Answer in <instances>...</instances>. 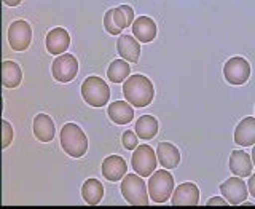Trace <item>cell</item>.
Instances as JSON below:
<instances>
[{
    "mask_svg": "<svg viewBox=\"0 0 255 209\" xmlns=\"http://www.w3.org/2000/svg\"><path fill=\"white\" fill-rule=\"evenodd\" d=\"M156 158L164 170H174L180 163V152L169 142H159L156 147Z\"/></svg>",
    "mask_w": 255,
    "mask_h": 209,
    "instance_id": "cell-15",
    "label": "cell"
},
{
    "mask_svg": "<svg viewBox=\"0 0 255 209\" xmlns=\"http://www.w3.org/2000/svg\"><path fill=\"white\" fill-rule=\"evenodd\" d=\"M228 165H230V170L233 171V174H236L238 178H247V176L252 174V160L243 150L231 152Z\"/></svg>",
    "mask_w": 255,
    "mask_h": 209,
    "instance_id": "cell-19",
    "label": "cell"
},
{
    "mask_svg": "<svg viewBox=\"0 0 255 209\" xmlns=\"http://www.w3.org/2000/svg\"><path fill=\"white\" fill-rule=\"evenodd\" d=\"M2 128H3V139H2V147H3V149H6V147L11 144L14 133H13V126H11L10 123H8L6 120H2Z\"/></svg>",
    "mask_w": 255,
    "mask_h": 209,
    "instance_id": "cell-26",
    "label": "cell"
},
{
    "mask_svg": "<svg viewBox=\"0 0 255 209\" xmlns=\"http://www.w3.org/2000/svg\"><path fill=\"white\" fill-rule=\"evenodd\" d=\"M122 142H123V146H125L126 150H132V149L137 147V136H135L132 131H125Z\"/></svg>",
    "mask_w": 255,
    "mask_h": 209,
    "instance_id": "cell-27",
    "label": "cell"
},
{
    "mask_svg": "<svg viewBox=\"0 0 255 209\" xmlns=\"http://www.w3.org/2000/svg\"><path fill=\"white\" fill-rule=\"evenodd\" d=\"M3 3H6L8 6H18L21 2H3Z\"/></svg>",
    "mask_w": 255,
    "mask_h": 209,
    "instance_id": "cell-32",
    "label": "cell"
},
{
    "mask_svg": "<svg viewBox=\"0 0 255 209\" xmlns=\"http://www.w3.org/2000/svg\"><path fill=\"white\" fill-rule=\"evenodd\" d=\"M120 10H122L123 14H125L126 27L132 26V22H134V10H132V8H131V6H128V5H120Z\"/></svg>",
    "mask_w": 255,
    "mask_h": 209,
    "instance_id": "cell-29",
    "label": "cell"
},
{
    "mask_svg": "<svg viewBox=\"0 0 255 209\" xmlns=\"http://www.w3.org/2000/svg\"><path fill=\"white\" fill-rule=\"evenodd\" d=\"M220 194L225 198V202L228 205H243L246 202V198L249 197L247 195V187L246 182H243V179L239 178H230L228 181L222 182L220 186Z\"/></svg>",
    "mask_w": 255,
    "mask_h": 209,
    "instance_id": "cell-10",
    "label": "cell"
},
{
    "mask_svg": "<svg viewBox=\"0 0 255 209\" xmlns=\"http://www.w3.org/2000/svg\"><path fill=\"white\" fill-rule=\"evenodd\" d=\"M45 42H46V50H48V53L61 56L69 48V45H70L69 32L64 29V27L51 29L46 34V40H45Z\"/></svg>",
    "mask_w": 255,
    "mask_h": 209,
    "instance_id": "cell-12",
    "label": "cell"
},
{
    "mask_svg": "<svg viewBox=\"0 0 255 209\" xmlns=\"http://www.w3.org/2000/svg\"><path fill=\"white\" fill-rule=\"evenodd\" d=\"M61 147L72 158H82L88 150V138L75 123H66L61 130Z\"/></svg>",
    "mask_w": 255,
    "mask_h": 209,
    "instance_id": "cell-2",
    "label": "cell"
},
{
    "mask_svg": "<svg viewBox=\"0 0 255 209\" xmlns=\"http://www.w3.org/2000/svg\"><path fill=\"white\" fill-rule=\"evenodd\" d=\"M126 102L134 107H147L155 98V88L151 80L145 75H131L123 85Z\"/></svg>",
    "mask_w": 255,
    "mask_h": 209,
    "instance_id": "cell-1",
    "label": "cell"
},
{
    "mask_svg": "<svg viewBox=\"0 0 255 209\" xmlns=\"http://www.w3.org/2000/svg\"><path fill=\"white\" fill-rule=\"evenodd\" d=\"M82 195H83V200L90 206L99 205V202L104 197L102 182H99L98 179H88L82 187Z\"/></svg>",
    "mask_w": 255,
    "mask_h": 209,
    "instance_id": "cell-23",
    "label": "cell"
},
{
    "mask_svg": "<svg viewBox=\"0 0 255 209\" xmlns=\"http://www.w3.org/2000/svg\"><path fill=\"white\" fill-rule=\"evenodd\" d=\"M129 72H131L129 64H128L126 61H123V59H117L109 66L107 77L114 83H122L128 77H129Z\"/></svg>",
    "mask_w": 255,
    "mask_h": 209,
    "instance_id": "cell-24",
    "label": "cell"
},
{
    "mask_svg": "<svg viewBox=\"0 0 255 209\" xmlns=\"http://www.w3.org/2000/svg\"><path fill=\"white\" fill-rule=\"evenodd\" d=\"M223 75L230 85H244L251 77V64L241 56L230 58L223 67Z\"/></svg>",
    "mask_w": 255,
    "mask_h": 209,
    "instance_id": "cell-7",
    "label": "cell"
},
{
    "mask_svg": "<svg viewBox=\"0 0 255 209\" xmlns=\"http://www.w3.org/2000/svg\"><path fill=\"white\" fill-rule=\"evenodd\" d=\"M114 21L117 24V27L118 29H126V19H125V14L123 11L120 10V6L118 8H114Z\"/></svg>",
    "mask_w": 255,
    "mask_h": 209,
    "instance_id": "cell-28",
    "label": "cell"
},
{
    "mask_svg": "<svg viewBox=\"0 0 255 209\" xmlns=\"http://www.w3.org/2000/svg\"><path fill=\"white\" fill-rule=\"evenodd\" d=\"M132 34L140 43H148L156 37V24L148 16H139L132 22Z\"/></svg>",
    "mask_w": 255,
    "mask_h": 209,
    "instance_id": "cell-14",
    "label": "cell"
},
{
    "mask_svg": "<svg viewBox=\"0 0 255 209\" xmlns=\"http://www.w3.org/2000/svg\"><path fill=\"white\" fill-rule=\"evenodd\" d=\"M8 42L14 51H24L27 50L32 42V29L30 24L24 19H18L11 22L8 29Z\"/></svg>",
    "mask_w": 255,
    "mask_h": 209,
    "instance_id": "cell-9",
    "label": "cell"
},
{
    "mask_svg": "<svg viewBox=\"0 0 255 209\" xmlns=\"http://www.w3.org/2000/svg\"><path fill=\"white\" fill-rule=\"evenodd\" d=\"M214 205H219V206H227L228 203L225 202V198H211L207 202V206H214Z\"/></svg>",
    "mask_w": 255,
    "mask_h": 209,
    "instance_id": "cell-30",
    "label": "cell"
},
{
    "mask_svg": "<svg viewBox=\"0 0 255 209\" xmlns=\"http://www.w3.org/2000/svg\"><path fill=\"white\" fill-rule=\"evenodd\" d=\"M122 194L125 200L132 206H147L148 205V192L147 184L137 174H128L122 182Z\"/></svg>",
    "mask_w": 255,
    "mask_h": 209,
    "instance_id": "cell-3",
    "label": "cell"
},
{
    "mask_svg": "<svg viewBox=\"0 0 255 209\" xmlns=\"http://www.w3.org/2000/svg\"><path fill=\"white\" fill-rule=\"evenodd\" d=\"M118 54L122 56L126 62H137L140 56V45L131 35H122L117 42Z\"/></svg>",
    "mask_w": 255,
    "mask_h": 209,
    "instance_id": "cell-16",
    "label": "cell"
},
{
    "mask_svg": "<svg viewBox=\"0 0 255 209\" xmlns=\"http://www.w3.org/2000/svg\"><path fill=\"white\" fill-rule=\"evenodd\" d=\"M107 114L110 117V120L117 125H128L134 118V109L129 102H125V101H115L112 102L109 109H107Z\"/></svg>",
    "mask_w": 255,
    "mask_h": 209,
    "instance_id": "cell-18",
    "label": "cell"
},
{
    "mask_svg": "<svg viewBox=\"0 0 255 209\" xmlns=\"http://www.w3.org/2000/svg\"><path fill=\"white\" fill-rule=\"evenodd\" d=\"M174 192V178L167 170L153 173L148 179V197L155 203H166Z\"/></svg>",
    "mask_w": 255,
    "mask_h": 209,
    "instance_id": "cell-5",
    "label": "cell"
},
{
    "mask_svg": "<svg viewBox=\"0 0 255 209\" xmlns=\"http://www.w3.org/2000/svg\"><path fill=\"white\" fill-rule=\"evenodd\" d=\"M235 142L238 146L249 147L255 142V118L247 117L243 118L235 130Z\"/></svg>",
    "mask_w": 255,
    "mask_h": 209,
    "instance_id": "cell-17",
    "label": "cell"
},
{
    "mask_svg": "<svg viewBox=\"0 0 255 209\" xmlns=\"http://www.w3.org/2000/svg\"><path fill=\"white\" fill-rule=\"evenodd\" d=\"M134 131L137 133V136L143 141L155 138L158 133V120L151 115H142L137 122H135Z\"/></svg>",
    "mask_w": 255,
    "mask_h": 209,
    "instance_id": "cell-22",
    "label": "cell"
},
{
    "mask_svg": "<svg viewBox=\"0 0 255 209\" xmlns=\"http://www.w3.org/2000/svg\"><path fill=\"white\" fill-rule=\"evenodd\" d=\"M156 165H158L156 152H153V149L150 146L143 144L140 147H135L131 157V166L140 178H148V176L153 174V171L156 170Z\"/></svg>",
    "mask_w": 255,
    "mask_h": 209,
    "instance_id": "cell-6",
    "label": "cell"
},
{
    "mask_svg": "<svg viewBox=\"0 0 255 209\" xmlns=\"http://www.w3.org/2000/svg\"><path fill=\"white\" fill-rule=\"evenodd\" d=\"M51 74L61 83L72 82L78 74V61L74 54H61L51 64Z\"/></svg>",
    "mask_w": 255,
    "mask_h": 209,
    "instance_id": "cell-8",
    "label": "cell"
},
{
    "mask_svg": "<svg viewBox=\"0 0 255 209\" xmlns=\"http://www.w3.org/2000/svg\"><path fill=\"white\" fill-rule=\"evenodd\" d=\"M171 197L172 206H196L199 203V189L193 182H185L180 184Z\"/></svg>",
    "mask_w": 255,
    "mask_h": 209,
    "instance_id": "cell-11",
    "label": "cell"
},
{
    "mask_svg": "<svg viewBox=\"0 0 255 209\" xmlns=\"http://www.w3.org/2000/svg\"><path fill=\"white\" fill-rule=\"evenodd\" d=\"M128 171L126 162L118 155H110L102 162V176L110 182H118Z\"/></svg>",
    "mask_w": 255,
    "mask_h": 209,
    "instance_id": "cell-13",
    "label": "cell"
},
{
    "mask_svg": "<svg viewBox=\"0 0 255 209\" xmlns=\"http://www.w3.org/2000/svg\"><path fill=\"white\" fill-rule=\"evenodd\" d=\"M34 136L40 142H50L54 138V122L46 114H38L34 118Z\"/></svg>",
    "mask_w": 255,
    "mask_h": 209,
    "instance_id": "cell-20",
    "label": "cell"
},
{
    "mask_svg": "<svg viewBox=\"0 0 255 209\" xmlns=\"http://www.w3.org/2000/svg\"><path fill=\"white\" fill-rule=\"evenodd\" d=\"M104 27L107 29L110 35H118L120 32H122V29H118L114 21V10H109L106 13V16H104Z\"/></svg>",
    "mask_w": 255,
    "mask_h": 209,
    "instance_id": "cell-25",
    "label": "cell"
},
{
    "mask_svg": "<svg viewBox=\"0 0 255 209\" xmlns=\"http://www.w3.org/2000/svg\"><path fill=\"white\" fill-rule=\"evenodd\" d=\"M82 96L85 102L91 107H102L109 102V85L101 77H88L82 85Z\"/></svg>",
    "mask_w": 255,
    "mask_h": 209,
    "instance_id": "cell-4",
    "label": "cell"
},
{
    "mask_svg": "<svg viewBox=\"0 0 255 209\" xmlns=\"http://www.w3.org/2000/svg\"><path fill=\"white\" fill-rule=\"evenodd\" d=\"M22 80L21 67L13 61H3L2 64V83L6 88H16L19 86Z\"/></svg>",
    "mask_w": 255,
    "mask_h": 209,
    "instance_id": "cell-21",
    "label": "cell"
},
{
    "mask_svg": "<svg viewBox=\"0 0 255 209\" xmlns=\"http://www.w3.org/2000/svg\"><path fill=\"white\" fill-rule=\"evenodd\" d=\"M249 192L251 195H255V178L251 174V179H249Z\"/></svg>",
    "mask_w": 255,
    "mask_h": 209,
    "instance_id": "cell-31",
    "label": "cell"
}]
</instances>
